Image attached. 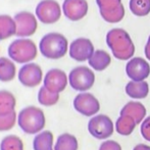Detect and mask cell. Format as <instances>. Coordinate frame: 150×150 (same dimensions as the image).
Wrapping results in <instances>:
<instances>
[{
	"mask_svg": "<svg viewBox=\"0 0 150 150\" xmlns=\"http://www.w3.org/2000/svg\"><path fill=\"white\" fill-rule=\"evenodd\" d=\"M141 134L145 140L150 141V117H146L141 124Z\"/></svg>",
	"mask_w": 150,
	"mask_h": 150,
	"instance_id": "f546056e",
	"label": "cell"
},
{
	"mask_svg": "<svg viewBox=\"0 0 150 150\" xmlns=\"http://www.w3.org/2000/svg\"><path fill=\"white\" fill-rule=\"evenodd\" d=\"M39 50L48 59H59L67 52V40L59 33H48L42 37Z\"/></svg>",
	"mask_w": 150,
	"mask_h": 150,
	"instance_id": "7a4b0ae2",
	"label": "cell"
},
{
	"mask_svg": "<svg viewBox=\"0 0 150 150\" xmlns=\"http://www.w3.org/2000/svg\"><path fill=\"white\" fill-rule=\"evenodd\" d=\"M62 11L69 21L77 22L86 16L88 12V2L86 0H64Z\"/></svg>",
	"mask_w": 150,
	"mask_h": 150,
	"instance_id": "9a60e30c",
	"label": "cell"
},
{
	"mask_svg": "<svg viewBox=\"0 0 150 150\" xmlns=\"http://www.w3.org/2000/svg\"><path fill=\"white\" fill-rule=\"evenodd\" d=\"M130 9L137 16H146L150 13V0H130Z\"/></svg>",
	"mask_w": 150,
	"mask_h": 150,
	"instance_id": "484cf974",
	"label": "cell"
},
{
	"mask_svg": "<svg viewBox=\"0 0 150 150\" xmlns=\"http://www.w3.org/2000/svg\"><path fill=\"white\" fill-rule=\"evenodd\" d=\"M126 93L128 96L134 99H143L147 97L149 93V85L147 82L131 81L126 86Z\"/></svg>",
	"mask_w": 150,
	"mask_h": 150,
	"instance_id": "e0dca14e",
	"label": "cell"
},
{
	"mask_svg": "<svg viewBox=\"0 0 150 150\" xmlns=\"http://www.w3.org/2000/svg\"><path fill=\"white\" fill-rule=\"evenodd\" d=\"M126 73L131 81H144L150 75V65L142 57H133L127 63Z\"/></svg>",
	"mask_w": 150,
	"mask_h": 150,
	"instance_id": "7c38bea8",
	"label": "cell"
},
{
	"mask_svg": "<svg viewBox=\"0 0 150 150\" xmlns=\"http://www.w3.org/2000/svg\"><path fill=\"white\" fill-rule=\"evenodd\" d=\"M16 24V36L18 37H29L37 31V18L29 11H20L14 16Z\"/></svg>",
	"mask_w": 150,
	"mask_h": 150,
	"instance_id": "30bf717a",
	"label": "cell"
},
{
	"mask_svg": "<svg viewBox=\"0 0 150 150\" xmlns=\"http://www.w3.org/2000/svg\"><path fill=\"white\" fill-rule=\"evenodd\" d=\"M44 87L53 93L62 92L67 85V76L59 69H51L46 73L43 79Z\"/></svg>",
	"mask_w": 150,
	"mask_h": 150,
	"instance_id": "5bb4252c",
	"label": "cell"
},
{
	"mask_svg": "<svg viewBox=\"0 0 150 150\" xmlns=\"http://www.w3.org/2000/svg\"><path fill=\"white\" fill-rule=\"evenodd\" d=\"M95 82V75L87 67H77L69 75V83L74 90L86 92L92 88Z\"/></svg>",
	"mask_w": 150,
	"mask_h": 150,
	"instance_id": "5b68a950",
	"label": "cell"
},
{
	"mask_svg": "<svg viewBox=\"0 0 150 150\" xmlns=\"http://www.w3.org/2000/svg\"><path fill=\"white\" fill-rule=\"evenodd\" d=\"M59 100V94L58 93H53L49 91L46 87L42 86L38 92V101L40 104L44 106H52L56 104Z\"/></svg>",
	"mask_w": 150,
	"mask_h": 150,
	"instance_id": "d4e9b609",
	"label": "cell"
},
{
	"mask_svg": "<svg viewBox=\"0 0 150 150\" xmlns=\"http://www.w3.org/2000/svg\"><path fill=\"white\" fill-rule=\"evenodd\" d=\"M34 150H54L53 135L50 131H43L36 135L33 140Z\"/></svg>",
	"mask_w": 150,
	"mask_h": 150,
	"instance_id": "d6986e66",
	"label": "cell"
},
{
	"mask_svg": "<svg viewBox=\"0 0 150 150\" xmlns=\"http://www.w3.org/2000/svg\"><path fill=\"white\" fill-rule=\"evenodd\" d=\"M16 35V24L13 18L7 14L0 16V40H5L7 38Z\"/></svg>",
	"mask_w": 150,
	"mask_h": 150,
	"instance_id": "ffe728a7",
	"label": "cell"
},
{
	"mask_svg": "<svg viewBox=\"0 0 150 150\" xmlns=\"http://www.w3.org/2000/svg\"><path fill=\"white\" fill-rule=\"evenodd\" d=\"M78 140L74 135L63 133L58 136L54 150H78Z\"/></svg>",
	"mask_w": 150,
	"mask_h": 150,
	"instance_id": "603a6c76",
	"label": "cell"
},
{
	"mask_svg": "<svg viewBox=\"0 0 150 150\" xmlns=\"http://www.w3.org/2000/svg\"><path fill=\"white\" fill-rule=\"evenodd\" d=\"M120 115H129L135 120L137 125H139L146 115V108L141 102L131 101L128 102L120 110Z\"/></svg>",
	"mask_w": 150,
	"mask_h": 150,
	"instance_id": "2e32d148",
	"label": "cell"
},
{
	"mask_svg": "<svg viewBox=\"0 0 150 150\" xmlns=\"http://www.w3.org/2000/svg\"><path fill=\"white\" fill-rule=\"evenodd\" d=\"M89 65L95 71H104L111 62L110 55L104 50H95L93 55L90 57Z\"/></svg>",
	"mask_w": 150,
	"mask_h": 150,
	"instance_id": "ac0fdd59",
	"label": "cell"
},
{
	"mask_svg": "<svg viewBox=\"0 0 150 150\" xmlns=\"http://www.w3.org/2000/svg\"><path fill=\"white\" fill-rule=\"evenodd\" d=\"M45 115L43 110L36 106H28L20 111L18 124L26 134H38L45 127Z\"/></svg>",
	"mask_w": 150,
	"mask_h": 150,
	"instance_id": "3957f363",
	"label": "cell"
},
{
	"mask_svg": "<svg viewBox=\"0 0 150 150\" xmlns=\"http://www.w3.org/2000/svg\"><path fill=\"white\" fill-rule=\"evenodd\" d=\"M145 55L150 60V36L148 38V41H147L146 45H145Z\"/></svg>",
	"mask_w": 150,
	"mask_h": 150,
	"instance_id": "4dcf8cb0",
	"label": "cell"
},
{
	"mask_svg": "<svg viewBox=\"0 0 150 150\" xmlns=\"http://www.w3.org/2000/svg\"><path fill=\"white\" fill-rule=\"evenodd\" d=\"M113 122L105 115L93 117L88 122V130L93 137L99 140H104L110 137L113 133Z\"/></svg>",
	"mask_w": 150,
	"mask_h": 150,
	"instance_id": "ba28073f",
	"label": "cell"
},
{
	"mask_svg": "<svg viewBox=\"0 0 150 150\" xmlns=\"http://www.w3.org/2000/svg\"><path fill=\"white\" fill-rule=\"evenodd\" d=\"M0 150H24V144L18 136L9 135L2 139Z\"/></svg>",
	"mask_w": 150,
	"mask_h": 150,
	"instance_id": "4316f807",
	"label": "cell"
},
{
	"mask_svg": "<svg viewBox=\"0 0 150 150\" xmlns=\"http://www.w3.org/2000/svg\"><path fill=\"white\" fill-rule=\"evenodd\" d=\"M137 124L132 117L120 115L115 122V130L122 136H129L135 130Z\"/></svg>",
	"mask_w": 150,
	"mask_h": 150,
	"instance_id": "7402d4cb",
	"label": "cell"
},
{
	"mask_svg": "<svg viewBox=\"0 0 150 150\" xmlns=\"http://www.w3.org/2000/svg\"><path fill=\"white\" fill-rule=\"evenodd\" d=\"M69 56L77 61L89 60L95 52L92 42L87 38H78L69 45Z\"/></svg>",
	"mask_w": 150,
	"mask_h": 150,
	"instance_id": "4fadbf2b",
	"label": "cell"
},
{
	"mask_svg": "<svg viewBox=\"0 0 150 150\" xmlns=\"http://www.w3.org/2000/svg\"><path fill=\"white\" fill-rule=\"evenodd\" d=\"M74 107L81 115L85 117H92L99 111L100 104L94 95L88 92H82L74 99Z\"/></svg>",
	"mask_w": 150,
	"mask_h": 150,
	"instance_id": "9c48e42d",
	"label": "cell"
},
{
	"mask_svg": "<svg viewBox=\"0 0 150 150\" xmlns=\"http://www.w3.org/2000/svg\"><path fill=\"white\" fill-rule=\"evenodd\" d=\"M16 111L8 115H0V132H4V131H9L12 129L16 125Z\"/></svg>",
	"mask_w": 150,
	"mask_h": 150,
	"instance_id": "83f0119b",
	"label": "cell"
},
{
	"mask_svg": "<svg viewBox=\"0 0 150 150\" xmlns=\"http://www.w3.org/2000/svg\"><path fill=\"white\" fill-rule=\"evenodd\" d=\"M18 81L26 87H36L41 83L43 73L41 67L36 63H25L18 71Z\"/></svg>",
	"mask_w": 150,
	"mask_h": 150,
	"instance_id": "8fae6325",
	"label": "cell"
},
{
	"mask_svg": "<svg viewBox=\"0 0 150 150\" xmlns=\"http://www.w3.org/2000/svg\"><path fill=\"white\" fill-rule=\"evenodd\" d=\"M133 150H150V146L145 144H138L134 147Z\"/></svg>",
	"mask_w": 150,
	"mask_h": 150,
	"instance_id": "1f68e13d",
	"label": "cell"
},
{
	"mask_svg": "<svg viewBox=\"0 0 150 150\" xmlns=\"http://www.w3.org/2000/svg\"><path fill=\"white\" fill-rule=\"evenodd\" d=\"M37 46L32 40L18 39L8 46V55L10 59L18 63H29L37 56Z\"/></svg>",
	"mask_w": 150,
	"mask_h": 150,
	"instance_id": "277c9868",
	"label": "cell"
},
{
	"mask_svg": "<svg viewBox=\"0 0 150 150\" xmlns=\"http://www.w3.org/2000/svg\"><path fill=\"white\" fill-rule=\"evenodd\" d=\"M106 44L117 59H131L135 53V45L127 31L112 29L106 35Z\"/></svg>",
	"mask_w": 150,
	"mask_h": 150,
	"instance_id": "6da1fadb",
	"label": "cell"
},
{
	"mask_svg": "<svg viewBox=\"0 0 150 150\" xmlns=\"http://www.w3.org/2000/svg\"><path fill=\"white\" fill-rule=\"evenodd\" d=\"M102 18L107 23H120L125 16L122 0H96Z\"/></svg>",
	"mask_w": 150,
	"mask_h": 150,
	"instance_id": "8992f818",
	"label": "cell"
},
{
	"mask_svg": "<svg viewBox=\"0 0 150 150\" xmlns=\"http://www.w3.org/2000/svg\"><path fill=\"white\" fill-rule=\"evenodd\" d=\"M16 97L8 91H0V115H8L14 111Z\"/></svg>",
	"mask_w": 150,
	"mask_h": 150,
	"instance_id": "cb8c5ba5",
	"label": "cell"
},
{
	"mask_svg": "<svg viewBox=\"0 0 150 150\" xmlns=\"http://www.w3.org/2000/svg\"><path fill=\"white\" fill-rule=\"evenodd\" d=\"M16 69L12 59L0 57V81L10 82L14 79Z\"/></svg>",
	"mask_w": 150,
	"mask_h": 150,
	"instance_id": "44dd1931",
	"label": "cell"
},
{
	"mask_svg": "<svg viewBox=\"0 0 150 150\" xmlns=\"http://www.w3.org/2000/svg\"><path fill=\"white\" fill-rule=\"evenodd\" d=\"M99 150H122V147L117 141L107 140L104 141L99 147Z\"/></svg>",
	"mask_w": 150,
	"mask_h": 150,
	"instance_id": "f1b7e54d",
	"label": "cell"
},
{
	"mask_svg": "<svg viewBox=\"0 0 150 150\" xmlns=\"http://www.w3.org/2000/svg\"><path fill=\"white\" fill-rule=\"evenodd\" d=\"M36 16L43 24H54L61 16V8L55 0H42L36 6Z\"/></svg>",
	"mask_w": 150,
	"mask_h": 150,
	"instance_id": "52a82bcc",
	"label": "cell"
}]
</instances>
